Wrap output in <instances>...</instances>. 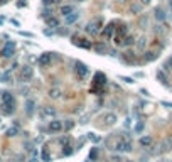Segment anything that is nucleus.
<instances>
[{"label": "nucleus", "instance_id": "cd10ccee", "mask_svg": "<svg viewBox=\"0 0 172 162\" xmlns=\"http://www.w3.org/2000/svg\"><path fill=\"white\" fill-rule=\"evenodd\" d=\"M89 159H91V160H96V159H98V150H96V149H93L91 152H89Z\"/></svg>", "mask_w": 172, "mask_h": 162}, {"label": "nucleus", "instance_id": "c85d7f7f", "mask_svg": "<svg viewBox=\"0 0 172 162\" xmlns=\"http://www.w3.org/2000/svg\"><path fill=\"white\" fill-rule=\"evenodd\" d=\"M147 44V39L145 37H140L138 39V42H137V46H138V49H143V46Z\"/></svg>", "mask_w": 172, "mask_h": 162}, {"label": "nucleus", "instance_id": "6e6552de", "mask_svg": "<svg viewBox=\"0 0 172 162\" xmlns=\"http://www.w3.org/2000/svg\"><path fill=\"white\" fill-rule=\"evenodd\" d=\"M127 35H128V34H127V27L121 26V27L117 31V34H115V42H117V44H121V41H123Z\"/></svg>", "mask_w": 172, "mask_h": 162}, {"label": "nucleus", "instance_id": "39448f33", "mask_svg": "<svg viewBox=\"0 0 172 162\" xmlns=\"http://www.w3.org/2000/svg\"><path fill=\"white\" fill-rule=\"evenodd\" d=\"M51 59H52V54L51 52H44V54H41V56H39L37 64L41 68H47L49 64H51Z\"/></svg>", "mask_w": 172, "mask_h": 162}, {"label": "nucleus", "instance_id": "ddd939ff", "mask_svg": "<svg viewBox=\"0 0 172 162\" xmlns=\"http://www.w3.org/2000/svg\"><path fill=\"white\" fill-rule=\"evenodd\" d=\"M61 95H63V88H51L49 89V98H52V100H59Z\"/></svg>", "mask_w": 172, "mask_h": 162}, {"label": "nucleus", "instance_id": "aec40b11", "mask_svg": "<svg viewBox=\"0 0 172 162\" xmlns=\"http://www.w3.org/2000/svg\"><path fill=\"white\" fill-rule=\"evenodd\" d=\"M135 44V37L133 35H127V37L121 41V46H125V48H128V46H133Z\"/></svg>", "mask_w": 172, "mask_h": 162}, {"label": "nucleus", "instance_id": "2f4dec72", "mask_svg": "<svg viewBox=\"0 0 172 162\" xmlns=\"http://www.w3.org/2000/svg\"><path fill=\"white\" fill-rule=\"evenodd\" d=\"M12 162H24V156H15L12 159Z\"/></svg>", "mask_w": 172, "mask_h": 162}, {"label": "nucleus", "instance_id": "20e7f679", "mask_svg": "<svg viewBox=\"0 0 172 162\" xmlns=\"http://www.w3.org/2000/svg\"><path fill=\"white\" fill-rule=\"evenodd\" d=\"M74 69H76V74L80 78H86L89 74V69L88 66H86L84 63H81V61H76V64H74Z\"/></svg>", "mask_w": 172, "mask_h": 162}, {"label": "nucleus", "instance_id": "393cba45", "mask_svg": "<svg viewBox=\"0 0 172 162\" xmlns=\"http://www.w3.org/2000/svg\"><path fill=\"white\" fill-rule=\"evenodd\" d=\"M47 24H49V27L56 29L57 26H59V20H57L56 17H51V19H47Z\"/></svg>", "mask_w": 172, "mask_h": 162}, {"label": "nucleus", "instance_id": "b1692460", "mask_svg": "<svg viewBox=\"0 0 172 162\" xmlns=\"http://www.w3.org/2000/svg\"><path fill=\"white\" fill-rule=\"evenodd\" d=\"M157 80L162 83V85H167V76L164 71H157Z\"/></svg>", "mask_w": 172, "mask_h": 162}, {"label": "nucleus", "instance_id": "58836bf2", "mask_svg": "<svg viewBox=\"0 0 172 162\" xmlns=\"http://www.w3.org/2000/svg\"><path fill=\"white\" fill-rule=\"evenodd\" d=\"M169 5H170V7H172V0H169Z\"/></svg>", "mask_w": 172, "mask_h": 162}, {"label": "nucleus", "instance_id": "412c9836", "mask_svg": "<svg viewBox=\"0 0 172 162\" xmlns=\"http://www.w3.org/2000/svg\"><path fill=\"white\" fill-rule=\"evenodd\" d=\"M103 35H105L106 39L113 37V26H112V24H108V26L103 29Z\"/></svg>", "mask_w": 172, "mask_h": 162}, {"label": "nucleus", "instance_id": "4c0bfd02", "mask_svg": "<svg viewBox=\"0 0 172 162\" xmlns=\"http://www.w3.org/2000/svg\"><path fill=\"white\" fill-rule=\"evenodd\" d=\"M2 24H3V19H0V26H2Z\"/></svg>", "mask_w": 172, "mask_h": 162}, {"label": "nucleus", "instance_id": "ea45409f", "mask_svg": "<svg viewBox=\"0 0 172 162\" xmlns=\"http://www.w3.org/2000/svg\"><path fill=\"white\" fill-rule=\"evenodd\" d=\"M78 2H84V0H78Z\"/></svg>", "mask_w": 172, "mask_h": 162}, {"label": "nucleus", "instance_id": "f704fd0d", "mask_svg": "<svg viewBox=\"0 0 172 162\" xmlns=\"http://www.w3.org/2000/svg\"><path fill=\"white\" fill-rule=\"evenodd\" d=\"M140 9H142L140 5H133V9H132V10H133V12H140Z\"/></svg>", "mask_w": 172, "mask_h": 162}, {"label": "nucleus", "instance_id": "6ab92c4d", "mask_svg": "<svg viewBox=\"0 0 172 162\" xmlns=\"http://www.w3.org/2000/svg\"><path fill=\"white\" fill-rule=\"evenodd\" d=\"M10 81H12V74H10V71L0 73V83H10Z\"/></svg>", "mask_w": 172, "mask_h": 162}, {"label": "nucleus", "instance_id": "a19ab883", "mask_svg": "<svg viewBox=\"0 0 172 162\" xmlns=\"http://www.w3.org/2000/svg\"><path fill=\"white\" fill-rule=\"evenodd\" d=\"M127 162H132V160H127Z\"/></svg>", "mask_w": 172, "mask_h": 162}, {"label": "nucleus", "instance_id": "423d86ee", "mask_svg": "<svg viewBox=\"0 0 172 162\" xmlns=\"http://www.w3.org/2000/svg\"><path fill=\"white\" fill-rule=\"evenodd\" d=\"M32 76H34V69H32L31 66H24L22 69H20V80L22 81H31Z\"/></svg>", "mask_w": 172, "mask_h": 162}, {"label": "nucleus", "instance_id": "a878e982", "mask_svg": "<svg viewBox=\"0 0 172 162\" xmlns=\"http://www.w3.org/2000/svg\"><path fill=\"white\" fill-rule=\"evenodd\" d=\"M17 127H12V128H9V130H7V137H15L17 135Z\"/></svg>", "mask_w": 172, "mask_h": 162}, {"label": "nucleus", "instance_id": "7c9ffc66", "mask_svg": "<svg viewBox=\"0 0 172 162\" xmlns=\"http://www.w3.org/2000/svg\"><path fill=\"white\" fill-rule=\"evenodd\" d=\"M143 130V122H138L137 127H135V132H142Z\"/></svg>", "mask_w": 172, "mask_h": 162}, {"label": "nucleus", "instance_id": "9d476101", "mask_svg": "<svg viewBox=\"0 0 172 162\" xmlns=\"http://www.w3.org/2000/svg\"><path fill=\"white\" fill-rule=\"evenodd\" d=\"M170 149H172V139H164L162 142H160V149H159V152L166 154V152H169Z\"/></svg>", "mask_w": 172, "mask_h": 162}, {"label": "nucleus", "instance_id": "2eb2a0df", "mask_svg": "<svg viewBox=\"0 0 172 162\" xmlns=\"http://www.w3.org/2000/svg\"><path fill=\"white\" fill-rule=\"evenodd\" d=\"M152 143H154V140H152V137H150V135H143V137H140V145H142V147L149 149V147H152Z\"/></svg>", "mask_w": 172, "mask_h": 162}, {"label": "nucleus", "instance_id": "9b49d317", "mask_svg": "<svg viewBox=\"0 0 172 162\" xmlns=\"http://www.w3.org/2000/svg\"><path fill=\"white\" fill-rule=\"evenodd\" d=\"M78 19H80V12H76V10H74L73 14H69V15H68V17H64V24H68V26H71V24H74Z\"/></svg>", "mask_w": 172, "mask_h": 162}, {"label": "nucleus", "instance_id": "72a5a7b5", "mask_svg": "<svg viewBox=\"0 0 172 162\" xmlns=\"http://www.w3.org/2000/svg\"><path fill=\"white\" fill-rule=\"evenodd\" d=\"M121 80L127 81V83H133V80H132V78H127V76H121Z\"/></svg>", "mask_w": 172, "mask_h": 162}, {"label": "nucleus", "instance_id": "a211bd4d", "mask_svg": "<svg viewBox=\"0 0 172 162\" xmlns=\"http://www.w3.org/2000/svg\"><path fill=\"white\" fill-rule=\"evenodd\" d=\"M93 49H95L98 54H105L106 52V44L105 42H98V44H93Z\"/></svg>", "mask_w": 172, "mask_h": 162}, {"label": "nucleus", "instance_id": "f257e3e1", "mask_svg": "<svg viewBox=\"0 0 172 162\" xmlns=\"http://www.w3.org/2000/svg\"><path fill=\"white\" fill-rule=\"evenodd\" d=\"M132 147H133L132 140L128 139V137H123V139H120V140L117 142V145H115V150H118V152H130Z\"/></svg>", "mask_w": 172, "mask_h": 162}, {"label": "nucleus", "instance_id": "5701e85b", "mask_svg": "<svg viewBox=\"0 0 172 162\" xmlns=\"http://www.w3.org/2000/svg\"><path fill=\"white\" fill-rule=\"evenodd\" d=\"M155 19L159 20V22H164V20H166V12H164L162 9H155Z\"/></svg>", "mask_w": 172, "mask_h": 162}, {"label": "nucleus", "instance_id": "f8f14e48", "mask_svg": "<svg viewBox=\"0 0 172 162\" xmlns=\"http://www.w3.org/2000/svg\"><path fill=\"white\" fill-rule=\"evenodd\" d=\"M73 44L76 46V48H83V49H91V48H93L91 42H86L84 39H74Z\"/></svg>", "mask_w": 172, "mask_h": 162}, {"label": "nucleus", "instance_id": "4be33fe9", "mask_svg": "<svg viewBox=\"0 0 172 162\" xmlns=\"http://www.w3.org/2000/svg\"><path fill=\"white\" fill-rule=\"evenodd\" d=\"M34 106H35L34 100H27V103H26V111H27V115H32V113H34Z\"/></svg>", "mask_w": 172, "mask_h": 162}, {"label": "nucleus", "instance_id": "f3484780", "mask_svg": "<svg viewBox=\"0 0 172 162\" xmlns=\"http://www.w3.org/2000/svg\"><path fill=\"white\" fill-rule=\"evenodd\" d=\"M73 12H74L73 5H63V7H61V15H63V17H68L69 14H73Z\"/></svg>", "mask_w": 172, "mask_h": 162}, {"label": "nucleus", "instance_id": "c9c22d12", "mask_svg": "<svg viewBox=\"0 0 172 162\" xmlns=\"http://www.w3.org/2000/svg\"><path fill=\"white\" fill-rule=\"evenodd\" d=\"M89 139H93L95 142H98V140H100V139H98V137H96L95 134H89Z\"/></svg>", "mask_w": 172, "mask_h": 162}, {"label": "nucleus", "instance_id": "bb28decb", "mask_svg": "<svg viewBox=\"0 0 172 162\" xmlns=\"http://www.w3.org/2000/svg\"><path fill=\"white\" fill-rule=\"evenodd\" d=\"M64 149L66 150H63V156H71V154H73V147L71 145H66Z\"/></svg>", "mask_w": 172, "mask_h": 162}, {"label": "nucleus", "instance_id": "c756f323", "mask_svg": "<svg viewBox=\"0 0 172 162\" xmlns=\"http://www.w3.org/2000/svg\"><path fill=\"white\" fill-rule=\"evenodd\" d=\"M42 159H44L46 162H47V160H51V156H49V152H47L46 149H44V152H42Z\"/></svg>", "mask_w": 172, "mask_h": 162}, {"label": "nucleus", "instance_id": "dca6fc26", "mask_svg": "<svg viewBox=\"0 0 172 162\" xmlns=\"http://www.w3.org/2000/svg\"><path fill=\"white\" fill-rule=\"evenodd\" d=\"M56 115V110H52V108H42L41 110V117L42 118H51Z\"/></svg>", "mask_w": 172, "mask_h": 162}, {"label": "nucleus", "instance_id": "7ed1b4c3", "mask_svg": "<svg viewBox=\"0 0 172 162\" xmlns=\"http://www.w3.org/2000/svg\"><path fill=\"white\" fill-rule=\"evenodd\" d=\"M15 54V42L14 41H7L2 48V56L3 57H12Z\"/></svg>", "mask_w": 172, "mask_h": 162}, {"label": "nucleus", "instance_id": "f03ea898", "mask_svg": "<svg viewBox=\"0 0 172 162\" xmlns=\"http://www.w3.org/2000/svg\"><path fill=\"white\" fill-rule=\"evenodd\" d=\"M101 26H103V20L101 19H95L86 26V32H89L91 35H96L101 32Z\"/></svg>", "mask_w": 172, "mask_h": 162}, {"label": "nucleus", "instance_id": "473e14b6", "mask_svg": "<svg viewBox=\"0 0 172 162\" xmlns=\"http://www.w3.org/2000/svg\"><path fill=\"white\" fill-rule=\"evenodd\" d=\"M73 127H74V123L69 120V122H68V123H66V128H68V130H69V128H73Z\"/></svg>", "mask_w": 172, "mask_h": 162}, {"label": "nucleus", "instance_id": "4468645a", "mask_svg": "<svg viewBox=\"0 0 172 162\" xmlns=\"http://www.w3.org/2000/svg\"><path fill=\"white\" fill-rule=\"evenodd\" d=\"M103 120H105V123L108 125V127H112V125L117 123V120H118V118H117V115H115V113H106Z\"/></svg>", "mask_w": 172, "mask_h": 162}, {"label": "nucleus", "instance_id": "0eeeda50", "mask_svg": "<svg viewBox=\"0 0 172 162\" xmlns=\"http://www.w3.org/2000/svg\"><path fill=\"white\" fill-rule=\"evenodd\" d=\"M63 128H64V125H63V122H59V120H51L47 125V130L51 132V134H57V132H61Z\"/></svg>", "mask_w": 172, "mask_h": 162}, {"label": "nucleus", "instance_id": "e433bc0d", "mask_svg": "<svg viewBox=\"0 0 172 162\" xmlns=\"http://www.w3.org/2000/svg\"><path fill=\"white\" fill-rule=\"evenodd\" d=\"M166 66H170V68H172V56L169 57V59H167V63H166Z\"/></svg>", "mask_w": 172, "mask_h": 162}, {"label": "nucleus", "instance_id": "1a4fd4ad", "mask_svg": "<svg viewBox=\"0 0 172 162\" xmlns=\"http://www.w3.org/2000/svg\"><path fill=\"white\" fill-rule=\"evenodd\" d=\"M2 111L3 115H12L15 111V102H10V103H2Z\"/></svg>", "mask_w": 172, "mask_h": 162}]
</instances>
